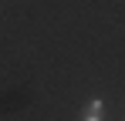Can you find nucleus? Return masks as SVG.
Wrapping results in <instances>:
<instances>
[{"instance_id":"f257e3e1","label":"nucleus","mask_w":125,"mask_h":121,"mask_svg":"<svg viewBox=\"0 0 125 121\" xmlns=\"http://www.w3.org/2000/svg\"><path fill=\"white\" fill-rule=\"evenodd\" d=\"M84 121H105V104L102 101H91L84 108Z\"/></svg>"}]
</instances>
